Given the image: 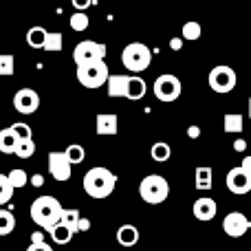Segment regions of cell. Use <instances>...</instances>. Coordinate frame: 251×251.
I'll return each mask as SVG.
<instances>
[{"label": "cell", "mask_w": 251, "mask_h": 251, "mask_svg": "<svg viewBox=\"0 0 251 251\" xmlns=\"http://www.w3.org/2000/svg\"><path fill=\"white\" fill-rule=\"evenodd\" d=\"M64 47V38H62L60 31H49L47 42H44V51L47 53H60Z\"/></svg>", "instance_id": "24"}, {"label": "cell", "mask_w": 251, "mask_h": 251, "mask_svg": "<svg viewBox=\"0 0 251 251\" xmlns=\"http://www.w3.org/2000/svg\"><path fill=\"white\" fill-rule=\"evenodd\" d=\"M249 132H251V128H249Z\"/></svg>", "instance_id": "45"}, {"label": "cell", "mask_w": 251, "mask_h": 251, "mask_svg": "<svg viewBox=\"0 0 251 251\" xmlns=\"http://www.w3.org/2000/svg\"><path fill=\"white\" fill-rule=\"evenodd\" d=\"M187 137H190V139H199L201 137V128H199V126H190V128H187Z\"/></svg>", "instance_id": "38"}, {"label": "cell", "mask_w": 251, "mask_h": 251, "mask_svg": "<svg viewBox=\"0 0 251 251\" xmlns=\"http://www.w3.org/2000/svg\"><path fill=\"white\" fill-rule=\"evenodd\" d=\"M122 62H124L126 71L139 75L141 71H146L150 66L152 51L143 42H130V44H126V49L122 51Z\"/></svg>", "instance_id": "3"}, {"label": "cell", "mask_w": 251, "mask_h": 251, "mask_svg": "<svg viewBox=\"0 0 251 251\" xmlns=\"http://www.w3.org/2000/svg\"><path fill=\"white\" fill-rule=\"evenodd\" d=\"M201 33H203V29H201L199 22H185V25H183V31H181V38L190 40V42H196V40L201 38Z\"/></svg>", "instance_id": "30"}, {"label": "cell", "mask_w": 251, "mask_h": 251, "mask_svg": "<svg viewBox=\"0 0 251 251\" xmlns=\"http://www.w3.org/2000/svg\"><path fill=\"white\" fill-rule=\"evenodd\" d=\"M243 128H245V117L240 113H227L225 117H223V130H225L227 134H238V132H243Z\"/></svg>", "instance_id": "19"}, {"label": "cell", "mask_w": 251, "mask_h": 251, "mask_svg": "<svg viewBox=\"0 0 251 251\" xmlns=\"http://www.w3.org/2000/svg\"><path fill=\"white\" fill-rule=\"evenodd\" d=\"M249 229H251V221L240 212H231L223 218V231H225L227 236H231V238H240V236H245Z\"/></svg>", "instance_id": "11"}, {"label": "cell", "mask_w": 251, "mask_h": 251, "mask_svg": "<svg viewBox=\"0 0 251 251\" xmlns=\"http://www.w3.org/2000/svg\"><path fill=\"white\" fill-rule=\"evenodd\" d=\"M234 150L236 152H245V150H247V141H245V139H236V141H234Z\"/></svg>", "instance_id": "39"}, {"label": "cell", "mask_w": 251, "mask_h": 251, "mask_svg": "<svg viewBox=\"0 0 251 251\" xmlns=\"http://www.w3.org/2000/svg\"><path fill=\"white\" fill-rule=\"evenodd\" d=\"M49 236L53 238V243H55V245H69L71 238H73V231L66 229V227L60 223V225H55V227H51V229H49Z\"/></svg>", "instance_id": "23"}, {"label": "cell", "mask_w": 251, "mask_h": 251, "mask_svg": "<svg viewBox=\"0 0 251 251\" xmlns=\"http://www.w3.org/2000/svg\"><path fill=\"white\" fill-rule=\"evenodd\" d=\"M40 243H44V234L42 231H33L31 234V245H40Z\"/></svg>", "instance_id": "40"}, {"label": "cell", "mask_w": 251, "mask_h": 251, "mask_svg": "<svg viewBox=\"0 0 251 251\" xmlns=\"http://www.w3.org/2000/svg\"><path fill=\"white\" fill-rule=\"evenodd\" d=\"M29 183H31L33 187H42V185H44V176H42V174H33V176L29 178Z\"/></svg>", "instance_id": "35"}, {"label": "cell", "mask_w": 251, "mask_h": 251, "mask_svg": "<svg viewBox=\"0 0 251 251\" xmlns=\"http://www.w3.org/2000/svg\"><path fill=\"white\" fill-rule=\"evenodd\" d=\"M33 152H35V143H33V139H29V141H18L13 154L20 156V159H29Z\"/></svg>", "instance_id": "34"}, {"label": "cell", "mask_w": 251, "mask_h": 251, "mask_svg": "<svg viewBox=\"0 0 251 251\" xmlns=\"http://www.w3.org/2000/svg\"><path fill=\"white\" fill-rule=\"evenodd\" d=\"M139 196L150 205H159L168 201L170 196V183L165 181L161 174H148L141 183H139Z\"/></svg>", "instance_id": "4"}, {"label": "cell", "mask_w": 251, "mask_h": 251, "mask_svg": "<svg viewBox=\"0 0 251 251\" xmlns=\"http://www.w3.org/2000/svg\"><path fill=\"white\" fill-rule=\"evenodd\" d=\"M64 154H66V159L71 161V165H77V163H82V161L86 159V150H84L82 146H77V143H73V146L66 148Z\"/></svg>", "instance_id": "28"}, {"label": "cell", "mask_w": 251, "mask_h": 251, "mask_svg": "<svg viewBox=\"0 0 251 251\" xmlns=\"http://www.w3.org/2000/svg\"><path fill=\"white\" fill-rule=\"evenodd\" d=\"M249 117H251V97H249Z\"/></svg>", "instance_id": "44"}, {"label": "cell", "mask_w": 251, "mask_h": 251, "mask_svg": "<svg viewBox=\"0 0 251 251\" xmlns=\"http://www.w3.org/2000/svg\"><path fill=\"white\" fill-rule=\"evenodd\" d=\"M47 35L49 31L44 29V26H31L29 31H26V44H29L31 49H44V42H47Z\"/></svg>", "instance_id": "20"}, {"label": "cell", "mask_w": 251, "mask_h": 251, "mask_svg": "<svg viewBox=\"0 0 251 251\" xmlns=\"http://www.w3.org/2000/svg\"><path fill=\"white\" fill-rule=\"evenodd\" d=\"M88 25H91V18H88L84 11H77L71 16V29L73 31H79V33H82V31L88 29Z\"/></svg>", "instance_id": "32"}, {"label": "cell", "mask_w": 251, "mask_h": 251, "mask_svg": "<svg viewBox=\"0 0 251 251\" xmlns=\"http://www.w3.org/2000/svg\"><path fill=\"white\" fill-rule=\"evenodd\" d=\"M240 168H243L245 172H247L249 176H251V154L245 156V159H243V163H240Z\"/></svg>", "instance_id": "42"}, {"label": "cell", "mask_w": 251, "mask_h": 251, "mask_svg": "<svg viewBox=\"0 0 251 251\" xmlns=\"http://www.w3.org/2000/svg\"><path fill=\"white\" fill-rule=\"evenodd\" d=\"M106 53H108L106 44L95 42V40H84V42H79L77 47H75L73 60L77 66H84V64H88V62H101V60L106 62Z\"/></svg>", "instance_id": "7"}, {"label": "cell", "mask_w": 251, "mask_h": 251, "mask_svg": "<svg viewBox=\"0 0 251 251\" xmlns=\"http://www.w3.org/2000/svg\"><path fill=\"white\" fill-rule=\"evenodd\" d=\"M95 130L100 137H115L119 132V117L115 113H100L95 119Z\"/></svg>", "instance_id": "14"}, {"label": "cell", "mask_w": 251, "mask_h": 251, "mask_svg": "<svg viewBox=\"0 0 251 251\" xmlns=\"http://www.w3.org/2000/svg\"><path fill=\"white\" fill-rule=\"evenodd\" d=\"M148 93V86H146V79H141L139 75H128V88H126V97L132 101L141 100L143 95Z\"/></svg>", "instance_id": "15"}, {"label": "cell", "mask_w": 251, "mask_h": 251, "mask_svg": "<svg viewBox=\"0 0 251 251\" xmlns=\"http://www.w3.org/2000/svg\"><path fill=\"white\" fill-rule=\"evenodd\" d=\"M117 243L122 247H134L139 243V229L134 225H130V223H126L117 229Z\"/></svg>", "instance_id": "16"}, {"label": "cell", "mask_w": 251, "mask_h": 251, "mask_svg": "<svg viewBox=\"0 0 251 251\" xmlns=\"http://www.w3.org/2000/svg\"><path fill=\"white\" fill-rule=\"evenodd\" d=\"M16 73V57L11 53H0V77H11Z\"/></svg>", "instance_id": "27"}, {"label": "cell", "mask_w": 251, "mask_h": 251, "mask_svg": "<svg viewBox=\"0 0 251 251\" xmlns=\"http://www.w3.org/2000/svg\"><path fill=\"white\" fill-rule=\"evenodd\" d=\"M225 185L231 194H251V176L243 168H231L225 176Z\"/></svg>", "instance_id": "10"}, {"label": "cell", "mask_w": 251, "mask_h": 251, "mask_svg": "<svg viewBox=\"0 0 251 251\" xmlns=\"http://www.w3.org/2000/svg\"><path fill=\"white\" fill-rule=\"evenodd\" d=\"M73 4H75V7H77V9H84V7H88V4H91V2H82V0H73Z\"/></svg>", "instance_id": "43"}, {"label": "cell", "mask_w": 251, "mask_h": 251, "mask_svg": "<svg viewBox=\"0 0 251 251\" xmlns=\"http://www.w3.org/2000/svg\"><path fill=\"white\" fill-rule=\"evenodd\" d=\"M62 212H64V207H62V203L55 196H38L31 203V209H29L31 221L38 227H42V229H51V227L60 225Z\"/></svg>", "instance_id": "2"}, {"label": "cell", "mask_w": 251, "mask_h": 251, "mask_svg": "<svg viewBox=\"0 0 251 251\" xmlns=\"http://www.w3.org/2000/svg\"><path fill=\"white\" fill-rule=\"evenodd\" d=\"M108 97H126V88H128V75H108Z\"/></svg>", "instance_id": "17"}, {"label": "cell", "mask_w": 251, "mask_h": 251, "mask_svg": "<svg viewBox=\"0 0 251 251\" xmlns=\"http://www.w3.org/2000/svg\"><path fill=\"white\" fill-rule=\"evenodd\" d=\"M79 218H82V214H79V209H64L62 212V225L66 227V229H71L75 234L77 231V225H79Z\"/></svg>", "instance_id": "25"}, {"label": "cell", "mask_w": 251, "mask_h": 251, "mask_svg": "<svg viewBox=\"0 0 251 251\" xmlns=\"http://www.w3.org/2000/svg\"><path fill=\"white\" fill-rule=\"evenodd\" d=\"M13 192H16V190L11 187V183H9L7 174H0V207H2V205H7L9 201H11Z\"/></svg>", "instance_id": "31"}, {"label": "cell", "mask_w": 251, "mask_h": 251, "mask_svg": "<svg viewBox=\"0 0 251 251\" xmlns=\"http://www.w3.org/2000/svg\"><path fill=\"white\" fill-rule=\"evenodd\" d=\"M91 229V221H88V218H79V225H77V231H88Z\"/></svg>", "instance_id": "41"}, {"label": "cell", "mask_w": 251, "mask_h": 251, "mask_svg": "<svg viewBox=\"0 0 251 251\" xmlns=\"http://www.w3.org/2000/svg\"><path fill=\"white\" fill-rule=\"evenodd\" d=\"M207 84H209V88H212L214 93L225 95V93H231L236 88V84H238V75H236V71L231 69V66L218 64V66H214V69L209 71Z\"/></svg>", "instance_id": "6"}, {"label": "cell", "mask_w": 251, "mask_h": 251, "mask_svg": "<svg viewBox=\"0 0 251 251\" xmlns=\"http://www.w3.org/2000/svg\"><path fill=\"white\" fill-rule=\"evenodd\" d=\"M7 178H9V183H11V187L13 190H20V187H25L26 183H29V174L25 172V170H11V172L7 174Z\"/></svg>", "instance_id": "29"}, {"label": "cell", "mask_w": 251, "mask_h": 251, "mask_svg": "<svg viewBox=\"0 0 251 251\" xmlns=\"http://www.w3.org/2000/svg\"><path fill=\"white\" fill-rule=\"evenodd\" d=\"M170 49H172V51H181L183 49V38H172L170 40Z\"/></svg>", "instance_id": "37"}, {"label": "cell", "mask_w": 251, "mask_h": 251, "mask_svg": "<svg viewBox=\"0 0 251 251\" xmlns=\"http://www.w3.org/2000/svg\"><path fill=\"white\" fill-rule=\"evenodd\" d=\"M13 108L20 115H33L40 108V95L33 88H20L13 95Z\"/></svg>", "instance_id": "9"}, {"label": "cell", "mask_w": 251, "mask_h": 251, "mask_svg": "<svg viewBox=\"0 0 251 251\" xmlns=\"http://www.w3.org/2000/svg\"><path fill=\"white\" fill-rule=\"evenodd\" d=\"M26 251H53V249L49 247L47 243H40V245H29V247H26Z\"/></svg>", "instance_id": "36"}, {"label": "cell", "mask_w": 251, "mask_h": 251, "mask_svg": "<svg viewBox=\"0 0 251 251\" xmlns=\"http://www.w3.org/2000/svg\"><path fill=\"white\" fill-rule=\"evenodd\" d=\"M13 229H16V216L0 207V236H9Z\"/></svg>", "instance_id": "26"}, {"label": "cell", "mask_w": 251, "mask_h": 251, "mask_svg": "<svg viewBox=\"0 0 251 251\" xmlns=\"http://www.w3.org/2000/svg\"><path fill=\"white\" fill-rule=\"evenodd\" d=\"M216 212H218V205H216V201L209 199V196H201V199H196L194 205H192L194 218L196 221H203V223L212 221V218L216 216Z\"/></svg>", "instance_id": "13"}, {"label": "cell", "mask_w": 251, "mask_h": 251, "mask_svg": "<svg viewBox=\"0 0 251 251\" xmlns=\"http://www.w3.org/2000/svg\"><path fill=\"white\" fill-rule=\"evenodd\" d=\"M152 91H154V97L159 101H174L181 97V79L176 77V75H170V73H163L159 75V77L154 79V86H152Z\"/></svg>", "instance_id": "8"}, {"label": "cell", "mask_w": 251, "mask_h": 251, "mask_svg": "<svg viewBox=\"0 0 251 251\" xmlns=\"http://www.w3.org/2000/svg\"><path fill=\"white\" fill-rule=\"evenodd\" d=\"M196 190L201 192H207L212 190V183H214V170L207 168V165H201V168H196Z\"/></svg>", "instance_id": "18"}, {"label": "cell", "mask_w": 251, "mask_h": 251, "mask_svg": "<svg viewBox=\"0 0 251 251\" xmlns=\"http://www.w3.org/2000/svg\"><path fill=\"white\" fill-rule=\"evenodd\" d=\"M82 187L91 199H97V201L108 199V196L115 192V187H117V176H115L108 168L97 165V168H91L86 174H84Z\"/></svg>", "instance_id": "1"}, {"label": "cell", "mask_w": 251, "mask_h": 251, "mask_svg": "<svg viewBox=\"0 0 251 251\" xmlns=\"http://www.w3.org/2000/svg\"><path fill=\"white\" fill-rule=\"evenodd\" d=\"M71 170H73V165L66 159L64 152H49V174L55 181H69Z\"/></svg>", "instance_id": "12"}, {"label": "cell", "mask_w": 251, "mask_h": 251, "mask_svg": "<svg viewBox=\"0 0 251 251\" xmlns=\"http://www.w3.org/2000/svg\"><path fill=\"white\" fill-rule=\"evenodd\" d=\"M249 199H251V194H249Z\"/></svg>", "instance_id": "46"}, {"label": "cell", "mask_w": 251, "mask_h": 251, "mask_svg": "<svg viewBox=\"0 0 251 251\" xmlns=\"http://www.w3.org/2000/svg\"><path fill=\"white\" fill-rule=\"evenodd\" d=\"M11 128V132H13V137L18 139V141H29V139H33V132H31V126L29 124H13V126H9Z\"/></svg>", "instance_id": "33"}, {"label": "cell", "mask_w": 251, "mask_h": 251, "mask_svg": "<svg viewBox=\"0 0 251 251\" xmlns=\"http://www.w3.org/2000/svg\"><path fill=\"white\" fill-rule=\"evenodd\" d=\"M150 156H152V161H156V163H165V161L172 156V148H170V143H165V141H156L154 146L150 148Z\"/></svg>", "instance_id": "21"}, {"label": "cell", "mask_w": 251, "mask_h": 251, "mask_svg": "<svg viewBox=\"0 0 251 251\" xmlns=\"http://www.w3.org/2000/svg\"><path fill=\"white\" fill-rule=\"evenodd\" d=\"M77 82L84 88H100L108 82V64L101 62H88L84 66H77Z\"/></svg>", "instance_id": "5"}, {"label": "cell", "mask_w": 251, "mask_h": 251, "mask_svg": "<svg viewBox=\"0 0 251 251\" xmlns=\"http://www.w3.org/2000/svg\"><path fill=\"white\" fill-rule=\"evenodd\" d=\"M16 143H18V139L13 137L11 128L0 130V152H2V154H13V152H16Z\"/></svg>", "instance_id": "22"}]
</instances>
